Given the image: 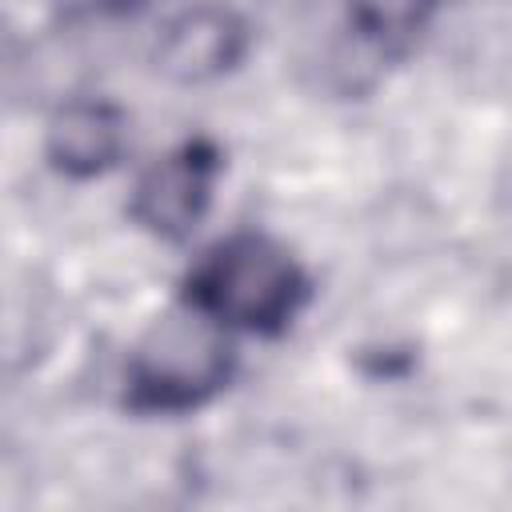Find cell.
<instances>
[{"label": "cell", "mask_w": 512, "mask_h": 512, "mask_svg": "<svg viewBox=\"0 0 512 512\" xmlns=\"http://www.w3.org/2000/svg\"><path fill=\"white\" fill-rule=\"evenodd\" d=\"M304 296L308 280L300 264L276 240L252 232L220 240L188 276V304L248 332H280Z\"/></svg>", "instance_id": "obj_1"}, {"label": "cell", "mask_w": 512, "mask_h": 512, "mask_svg": "<svg viewBox=\"0 0 512 512\" xmlns=\"http://www.w3.org/2000/svg\"><path fill=\"white\" fill-rule=\"evenodd\" d=\"M232 376L224 324L188 304L148 324L128 360V404L140 412H188Z\"/></svg>", "instance_id": "obj_2"}, {"label": "cell", "mask_w": 512, "mask_h": 512, "mask_svg": "<svg viewBox=\"0 0 512 512\" xmlns=\"http://www.w3.org/2000/svg\"><path fill=\"white\" fill-rule=\"evenodd\" d=\"M216 172H220V152L208 140L180 144L140 176L128 204L132 220L156 232L160 240H184L208 212Z\"/></svg>", "instance_id": "obj_3"}, {"label": "cell", "mask_w": 512, "mask_h": 512, "mask_svg": "<svg viewBox=\"0 0 512 512\" xmlns=\"http://www.w3.org/2000/svg\"><path fill=\"white\" fill-rule=\"evenodd\" d=\"M244 20L224 4H196L164 24L156 44V68L172 84H204L232 72L244 56Z\"/></svg>", "instance_id": "obj_4"}, {"label": "cell", "mask_w": 512, "mask_h": 512, "mask_svg": "<svg viewBox=\"0 0 512 512\" xmlns=\"http://www.w3.org/2000/svg\"><path fill=\"white\" fill-rule=\"evenodd\" d=\"M44 152L72 180L100 176L124 152V116L104 100H72L48 120Z\"/></svg>", "instance_id": "obj_5"}, {"label": "cell", "mask_w": 512, "mask_h": 512, "mask_svg": "<svg viewBox=\"0 0 512 512\" xmlns=\"http://www.w3.org/2000/svg\"><path fill=\"white\" fill-rule=\"evenodd\" d=\"M436 0H348V20L368 40H404L424 28Z\"/></svg>", "instance_id": "obj_6"}]
</instances>
